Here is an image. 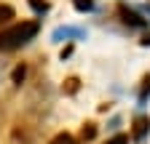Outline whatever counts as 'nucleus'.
<instances>
[{"mask_svg": "<svg viewBox=\"0 0 150 144\" xmlns=\"http://www.w3.org/2000/svg\"><path fill=\"white\" fill-rule=\"evenodd\" d=\"M38 29H40L38 22H16L6 29H0V51L8 53V51H16V48L27 45L30 40H35Z\"/></svg>", "mask_w": 150, "mask_h": 144, "instance_id": "f257e3e1", "label": "nucleus"}, {"mask_svg": "<svg viewBox=\"0 0 150 144\" xmlns=\"http://www.w3.org/2000/svg\"><path fill=\"white\" fill-rule=\"evenodd\" d=\"M118 13H121L123 24H129V27H147V22L142 19V16H139L137 11H131L129 6H121V8H118Z\"/></svg>", "mask_w": 150, "mask_h": 144, "instance_id": "f03ea898", "label": "nucleus"}, {"mask_svg": "<svg viewBox=\"0 0 150 144\" xmlns=\"http://www.w3.org/2000/svg\"><path fill=\"white\" fill-rule=\"evenodd\" d=\"M62 38H81V29H72V27H62L54 32V40H62Z\"/></svg>", "mask_w": 150, "mask_h": 144, "instance_id": "7ed1b4c3", "label": "nucleus"}, {"mask_svg": "<svg viewBox=\"0 0 150 144\" xmlns=\"http://www.w3.org/2000/svg\"><path fill=\"white\" fill-rule=\"evenodd\" d=\"M147 128H150V120H147V117H139V120H137V128H134V139H142V136L147 134Z\"/></svg>", "mask_w": 150, "mask_h": 144, "instance_id": "20e7f679", "label": "nucleus"}, {"mask_svg": "<svg viewBox=\"0 0 150 144\" xmlns=\"http://www.w3.org/2000/svg\"><path fill=\"white\" fill-rule=\"evenodd\" d=\"M72 6L81 13H88V11H94V0H72Z\"/></svg>", "mask_w": 150, "mask_h": 144, "instance_id": "39448f33", "label": "nucleus"}, {"mask_svg": "<svg viewBox=\"0 0 150 144\" xmlns=\"http://www.w3.org/2000/svg\"><path fill=\"white\" fill-rule=\"evenodd\" d=\"M27 3L35 8V13H40V16L48 13V3H46V0H27Z\"/></svg>", "mask_w": 150, "mask_h": 144, "instance_id": "423d86ee", "label": "nucleus"}, {"mask_svg": "<svg viewBox=\"0 0 150 144\" xmlns=\"http://www.w3.org/2000/svg\"><path fill=\"white\" fill-rule=\"evenodd\" d=\"M48 144H78V141H75V139H72L70 134H59V136H54V139H51Z\"/></svg>", "mask_w": 150, "mask_h": 144, "instance_id": "0eeeda50", "label": "nucleus"}, {"mask_svg": "<svg viewBox=\"0 0 150 144\" xmlns=\"http://www.w3.org/2000/svg\"><path fill=\"white\" fill-rule=\"evenodd\" d=\"M8 19H13V8L11 6H0V24L8 22Z\"/></svg>", "mask_w": 150, "mask_h": 144, "instance_id": "6e6552de", "label": "nucleus"}, {"mask_svg": "<svg viewBox=\"0 0 150 144\" xmlns=\"http://www.w3.org/2000/svg\"><path fill=\"white\" fill-rule=\"evenodd\" d=\"M24 75H27V67H16V69H13V83L19 85V83L24 80Z\"/></svg>", "mask_w": 150, "mask_h": 144, "instance_id": "1a4fd4ad", "label": "nucleus"}, {"mask_svg": "<svg viewBox=\"0 0 150 144\" xmlns=\"http://www.w3.org/2000/svg\"><path fill=\"white\" fill-rule=\"evenodd\" d=\"M94 134H97L94 123H86V125H83V139H94Z\"/></svg>", "mask_w": 150, "mask_h": 144, "instance_id": "9d476101", "label": "nucleus"}, {"mask_svg": "<svg viewBox=\"0 0 150 144\" xmlns=\"http://www.w3.org/2000/svg\"><path fill=\"white\" fill-rule=\"evenodd\" d=\"M105 144H129V136H126V134H118V136H112V139L105 141Z\"/></svg>", "mask_w": 150, "mask_h": 144, "instance_id": "9b49d317", "label": "nucleus"}, {"mask_svg": "<svg viewBox=\"0 0 150 144\" xmlns=\"http://www.w3.org/2000/svg\"><path fill=\"white\" fill-rule=\"evenodd\" d=\"M142 45H150V32L145 35V38H142Z\"/></svg>", "mask_w": 150, "mask_h": 144, "instance_id": "f8f14e48", "label": "nucleus"}]
</instances>
